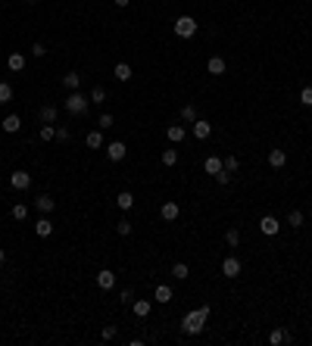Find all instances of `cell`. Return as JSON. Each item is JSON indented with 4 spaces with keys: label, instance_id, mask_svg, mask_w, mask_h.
Here are the masks:
<instances>
[{
    "label": "cell",
    "instance_id": "1",
    "mask_svg": "<svg viewBox=\"0 0 312 346\" xmlns=\"http://www.w3.org/2000/svg\"><path fill=\"white\" fill-rule=\"evenodd\" d=\"M206 318H209V306L191 309V312L184 315V321H181V331H184V334H191V337H197V334L206 328Z\"/></svg>",
    "mask_w": 312,
    "mask_h": 346
},
{
    "label": "cell",
    "instance_id": "2",
    "mask_svg": "<svg viewBox=\"0 0 312 346\" xmlns=\"http://www.w3.org/2000/svg\"><path fill=\"white\" fill-rule=\"evenodd\" d=\"M66 112H72V115H88V109H91V97L88 94H82V90H72V94L66 97Z\"/></svg>",
    "mask_w": 312,
    "mask_h": 346
},
{
    "label": "cell",
    "instance_id": "3",
    "mask_svg": "<svg viewBox=\"0 0 312 346\" xmlns=\"http://www.w3.org/2000/svg\"><path fill=\"white\" fill-rule=\"evenodd\" d=\"M172 28H175V34H178V38H194L200 25H197V19H194V16H178Z\"/></svg>",
    "mask_w": 312,
    "mask_h": 346
},
{
    "label": "cell",
    "instance_id": "4",
    "mask_svg": "<svg viewBox=\"0 0 312 346\" xmlns=\"http://www.w3.org/2000/svg\"><path fill=\"white\" fill-rule=\"evenodd\" d=\"M240 271H244V262H240L237 256H225V259H222V274H225V278L234 281Z\"/></svg>",
    "mask_w": 312,
    "mask_h": 346
},
{
    "label": "cell",
    "instance_id": "5",
    "mask_svg": "<svg viewBox=\"0 0 312 346\" xmlns=\"http://www.w3.org/2000/svg\"><path fill=\"white\" fill-rule=\"evenodd\" d=\"M259 231H262L265 237H275V234L281 231V222H278L275 215H262V218H259Z\"/></svg>",
    "mask_w": 312,
    "mask_h": 346
},
{
    "label": "cell",
    "instance_id": "6",
    "mask_svg": "<svg viewBox=\"0 0 312 346\" xmlns=\"http://www.w3.org/2000/svg\"><path fill=\"white\" fill-rule=\"evenodd\" d=\"M34 209H38L41 215H50L56 209V200L50 197V193H38V197H34Z\"/></svg>",
    "mask_w": 312,
    "mask_h": 346
},
{
    "label": "cell",
    "instance_id": "7",
    "mask_svg": "<svg viewBox=\"0 0 312 346\" xmlns=\"http://www.w3.org/2000/svg\"><path fill=\"white\" fill-rule=\"evenodd\" d=\"M9 184H13L16 190H28L31 187V175H28L25 169H16L13 175H9Z\"/></svg>",
    "mask_w": 312,
    "mask_h": 346
},
{
    "label": "cell",
    "instance_id": "8",
    "mask_svg": "<svg viewBox=\"0 0 312 346\" xmlns=\"http://www.w3.org/2000/svg\"><path fill=\"white\" fill-rule=\"evenodd\" d=\"M125 153H128V147H125L122 141H109L106 144V159H112V163H122Z\"/></svg>",
    "mask_w": 312,
    "mask_h": 346
},
{
    "label": "cell",
    "instance_id": "9",
    "mask_svg": "<svg viewBox=\"0 0 312 346\" xmlns=\"http://www.w3.org/2000/svg\"><path fill=\"white\" fill-rule=\"evenodd\" d=\"M97 287H100V290H112V287H115V271L100 268L97 271Z\"/></svg>",
    "mask_w": 312,
    "mask_h": 346
},
{
    "label": "cell",
    "instance_id": "10",
    "mask_svg": "<svg viewBox=\"0 0 312 346\" xmlns=\"http://www.w3.org/2000/svg\"><path fill=\"white\" fill-rule=\"evenodd\" d=\"M34 234H38V237H50V234H53V222H50V215H41L38 222H34Z\"/></svg>",
    "mask_w": 312,
    "mask_h": 346
},
{
    "label": "cell",
    "instance_id": "11",
    "mask_svg": "<svg viewBox=\"0 0 312 346\" xmlns=\"http://www.w3.org/2000/svg\"><path fill=\"white\" fill-rule=\"evenodd\" d=\"M225 69H228V63L222 56H209V60H206V72L209 75H225Z\"/></svg>",
    "mask_w": 312,
    "mask_h": 346
},
{
    "label": "cell",
    "instance_id": "12",
    "mask_svg": "<svg viewBox=\"0 0 312 346\" xmlns=\"http://www.w3.org/2000/svg\"><path fill=\"white\" fill-rule=\"evenodd\" d=\"M269 166H272V169H284V166H287V153H284L281 147L269 150Z\"/></svg>",
    "mask_w": 312,
    "mask_h": 346
},
{
    "label": "cell",
    "instance_id": "13",
    "mask_svg": "<svg viewBox=\"0 0 312 346\" xmlns=\"http://www.w3.org/2000/svg\"><path fill=\"white\" fill-rule=\"evenodd\" d=\"M159 215H163L166 222H175V218L181 215V206H178L175 200H169V203H163V209H159Z\"/></svg>",
    "mask_w": 312,
    "mask_h": 346
},
{
    "label": "cell",
    "instance_id": "14",
    "mask_svg": "<svg viewBox=\"0 0 312 346\" xmlns=\"http://www.w3.org/2000/svg\"><path fill=\"white\" fill-rule=\"evenodd\" d=\"M38 119L44 125H56V106H53V103H44V106L38 109Z\"/></svg>",
    "mask_w": 312,
    "mask_h": 346
},
{
    "label": "cell",
    "instance_id": "15",
    "mask_svg": "<svg viewBox=\"0 0 312 346\" xmlns=\"http://www.w3.org/2000/svg\"><path fill=\"white\" fill-rule=\"evenodd\" d=\"M6 69H9V72H22V69H25V53H9L6 56Z\"/></svg>",
    "mask_w": 312,
    "mask_h": 346
},
{
    "label": "cell",
    "instance_id": "16",
    "mask_svg": "<svg viewBox=\"0 0 312 346\" xmlns=\"http://www.w3.org/2000/svg\"><path fill=\"white\" fill-rule=\"evenodd\" d=\"M0 128H3V134H16V131L22 128V119H19V115L13 112V115H6V119L0 122Z\"/></svg>",
    "mask_w": 312,
    "mask_h": 346
},
{
    "label": "cell",
    "instance_id": "17",
    "mask_svg": "<svg viewBox=\"0 0 312 346\" xmlns=\"http://www.w3.org/2000/svg\"><path fill=\"white\" fill-rule=\"evenodd\" d=\"M209 134H212V125L206 122V119H197V122H194V137H197V141H206Z\"/></svg>",
    "mask_w": 312,
    "mask_h": 346
},
{
    "label": "cell",
    "instance_id": "18",
    "mask_svg": "<svg viewBox=\"0 0 312 346\" xmlns=\"http://www.w3.org/2000/svg\"><path fill=\"white\" fill-rule=\"evenodd\" d=\"M150 309H153V303H150V299H134V303H131V312H134L137 318H147Z\"/></svg>",
    "mask_w": 312,
    "mask_h": 346
},
{
    "label": "cell",
    "instance_id": "19",
    "mask_svg": "<svg viewBox=\"0 0 312 346\" xmlns=\"http://www.w3.org/2000/svg\"><path fill=\"white\" fill-rule=\"evenodd\" d=\"M82 78H85V75L72 69V72H66V75H63V85H66L69 90H78V87H82Z\"/></svg>",
    "mask_w": 312,
    "mask_h": 346
},
{
    "label": "cell",
    "instance_id": "20",
    "mask_svg": "<svg viewBox=\"0 0 312 346\" xmlns=\"http://www.w3.org/2000/svg\"><path fill=\"white\" fill-rule=\"evenodd\" d=\"M184 134H188V128H184V125H169V128H166V137H169L172 144H181Z\"/></svg>",
    "mask_w": 312,
    "mask_h": 346
},
{
    "label": "cell",
    "instance_id": "21",
    "mask_svg": "<svg viewBox=\"0 0 312 346\" xmlns=\"http://www.w3.org/2000/svg\"><path fill=\"white\" fill-rule=\"evenodd\" d=\"M112 75H115V82H131V66L128 63H115V69H112Z\"/></svg>",
    "mask_w": 312,
    "mask_h": 346
},
{
    "label": "cell",
    "instance_id": "22",
    "mask_svg": "<svg viewBox=\"0 0 312 346\" xmlns=\"http://www.w3.org/2000/svg\"><path fill=\"white\" fill-rule=\"evenodd\" d=\"M172 296H175V293H172L169 284H156V293H153L156 303H172Z\"/></svg>",
    "mask_w": 312,
    "mask_h": 346
},
{
    "label": "cell",
    "instance_id": "23",
    "mask_svg": "<svg viewBox=\"0 0 312 346\" xmlns=\"http://www.w3.org/2000/svg\"><path fill=\"white\" fill-rule=\"evenodd\" d=\"M287 225H291L294 231H300V228L306 225V215L300 212V209H291V212H287Z\"/></svg>",
    "mask_w": 312,
    "mask_h": 346
},
{
    "label": "cell",
    "instance_id": "24",
    "mask_svg": "<svg viewBox=\"0 0 312 346\" xmlns=\"http://www.w3.org/2000/svg\"><path fill=\"white\" fill-rule=\"evenodd\" d=\"M115 206H119V209H122V212H128V209H131V206H134V197H131V190H122V193H119V197H115Z\"/></svg>",
    "mask_w": 312,
    "mask_h": 346
},
{
    "label": "cell",
    "instance_id": "25",
    "mask_svg": "<svg viewBox=\"0 0 312 346\" xmlns=\"http://www.w3.org/2000/svg\"><path fill=\"white\" fill-rule=\"evenodd\" d=\"M287 340H291V334H287L284 328H275V331L269 334V343H272V346H281V343H287Z\"/></svg>",
    "mask_w": 312,
    "mask_h": 346
},
{
    "label": "cell",
    "instance_id": "26",
    "mask_svg": "<svg viewBox=\"0 0 312 346\" xmlns=\"http://www.w3.org/2000/svg\"><path fill=\"white\" fill-rule=\"evenodd\" d=\"M172 278H175V281H188L191 278V268L184 262H175V265H172Z\"/></svg>",
    "mask_w": 312,
    "mask_h": 346
},
{
    "label": "cell",
    "instance_id": "27",
    "mask_svg": "<svg viewBox=\"0 0 312 346\" xmlns=\"http://www.w3.org/2000/svg\"><path fill=\"white\" fill-rule=\"evenodd\" d=\"M203 169L209 172V175H218V172H222L225 166H222V159L218 156H206V163H203Z\"/></svg>",
    "mask_w": 312,
    "mask_h": 346
},
{
    "label": "cell",
    "instance_id": "28",
    "mask_svg": "<svg viewBox=\"0 0 312 346\" xmlns=\"http://www.w3.org/2000/svg\"><path fill=\"white\" fill-rule=\"evenodd\" d=\"M181 122H197V106H194V103H184L181 106Z\"/></svg>",
    "mask_w": 312,
    "mask_h": 346
},
{
    "label": "cell",
    "instance_id": "29",
    "mask_svg": "<svg viewBox=\"0 0 312 346\" xmlns=\"http://www.w3.org/2000/svg\"><path fill=\"white\" fill-rule=\"evenodd\" d=\"M225 244H228L231 250L240 247V231H237V228H228V231H225Z\"/></svg>",
    "mask_w": 312,
    "mask_h": 346
},
{
    "label": "cell",
    "instance_id": "30",
    "mask_svg": "<svg viewBox=\"0 0 312 346\" xmlns=\"http://www.w3.org/2000/svg\"><path fill=\"white\" fill-rule=\"evenodd\" d=\"M91 103H94V106H100V103H106V90H103L100 85H94V87H91Z\"/></svg>",
    "mask_w": 312,
    "mask_h": 346
},
{
    "label": "cell",
    "instance_id": "31",
    "mask_svg": "<svg viewBox=\"0 0 312 346\" xmlns=\"http://www.w3.org/2000/svg\"><path fill=\"white\" fill-rule=\"evenodd\" d=\"M85 144H88L91 150H100V147H103V134H100V128H97V131H91V134L85 137Z\"/></svg>",
    "mask_w": 312,
    "mask_h": 346
},
{
    "label": "cell",
    "instance_id": "32",
    "mask_svg": "<svg viewBox=\"0 0 312 346\" xmlns=\"http://www.w3.org/2000/svg\"><path fill=\"white\" fill-rule=\"evenodd\" d=\"M112 125H115L112 112H100V119H97V128H100V131H106V128H112Z\"/></svg>",
    "mask_w": 312,
    "mask_h": 346
},
{
    "label": "cell",
    "instance_id": "33",
    "mask_svg": "<svg viewBox=\"0 0 312 346\" xmlns=\"http://www.w3.org/2000/svg\"><path fill=\"white\" fill-rule=\"evenodd\" d=\"M222 166H225V169H228V172H231V175H234V172H237V169H240V159H237V156H234V153H228V156H225V159H222Z\"/></svg>",
    "mask_w": 312,
    "mask_h": 346
},
{
    "label": "cell",
    "instance_id": "34",
    "mask_svg": "<svg viewBox=\"0 0 312 346\" xmlns=\"http://www.w3.org/2000/svg\"><path fill=\"white\" fill-rule=\"evenodd\" d=\"M300 103H303L306 109H312V85H303V90H300Z\"/></svg>",
    "mask_w": 312,
    "mask_h": 346
},
{
    "label": "cell",
    "instance_id": "35",
    "mask_svg": "<svg viewBox=\"0 0 312 346\" xmlns=\"http://www.w3.org/2000/svg\"><path fill=\"white\" fill-rule=\"evenodd\" d=\"M13 218H16V222H25V218H28V206L25 203H16L13 206Z\"/></svg>",
    "mask_w": 312,
    "mask_h": 346
},
{
    "label": "cell",
    "instance_id": "36",
    "mask_svg": "<svg viewBox=\"0 0 312 346\" xmlns=\"http://www.w3.org/2000/svg\"><path fill=\"white\" fill-rule=\"evenodd\" d=\"M38 137H41V141H56V125H44Z\"/></svg>",
    "mask_w": 312,
    "mask_h": 346
},
{
    "label": "cell",
    "instance_id": "37",
    "mask_svg": "<svg viewBox=\"0 0 312 346\" xmlns=\"http://www.w3.org/2000/svg\"><path fill=\"white\" fill-rule=\"evenodd\" d=\"M115 231H119L122 237H128L131 234V222H128V218H119V222H115Z\"/></svg>",
    "mask_w": 312,
    "mask_h": 346
},
{
    "label": "cell",
    "instance_id": "38",
    "mask_svg": "<svg viewBox=\"0 0 312 346\" xmlns=\"http://www.w3.org/2000/svg\"><path fill=\"white\" fill-rule=\"evenodd\" d=\"M178 163V150H163V166H175Z\"/></svg>",
    "mask_w": 312,
    "mask_h": 346
},
{
    "label": "cell",
    "instance_id": "39",
    "mask_svg": "<svg viewBox=\"0 0 312 346\" xmlns=\"http://www.w3.org/2000/svg\"><path fill=\"white\" fill-rule=\"evenodd\" d=\"M9 100H13V87L6 82H0V103H9Z\"/></svg>",
    "mask_w": 312,
    "mask_h": 346
},
{
    "label": "cell",
    "instance_id": "40",
    "mask_svg": "<svg viewBox=\"0 0 312 346\" xmlns=\"http://www.w3.org/2000/svg\"><path fill=\"white\" fill-rule=\"evenodd\" d=\"M218 184H222V187H228V184H231V178H234V175H231V172L228 169H222V172H218V175H212Z\"/></svg>",
    "mask_w": 312,
    "mask_h": 346
},
{
    "label": "cell",
    "instance_id": "41",
    "mask_svg": "<svg viewBox=\"0 0 312 346\" xmlns=\"http://www.w3.org/2000/svg\"><path fill=\"white\" fill-rule=\"evenodd\" d=\"M31 56H34V60H41V56H47V47H44L41 41H34V44H31Z\"/></svg>",
    "mask_w": 312,
    "mask_h": 346
},
{
    "label": "cell",
    "instance_id": "42",
    "mask_svg": "<svg viewBox=\"0 0 312 346\" xmlns=\"http://www.w3.org/2000/svg\"><path fill=\"white\" fill-rule=\"evenodd\" d=\"M115 334H119V328H115V325H106V328L100 331V337H103V340H115Z\"/></svg>",
    "mask_w": 312,
    "mask_h": 346
},
{
    "label": "cell",
    "instance_id": "43",
    "mask_svg": "<svg viewBox=\"0 0 312 346\" xmlns=\"http://www.w3.org/2000/svg\"><path fill=\"white\" fill-rule=\"evenodd\" d=\"M69 137H72V131H69L66 125H60V128H56V141H60V144H66Z\"/></svg>",
    "mask_w": 312,
    "mask_h": 346
},
{
    "label": "cell",
    "instance_id": "44",
    "mask_svg": "<svg viewBox=\"0 0 312 346\" xmlns=\"http://www.w3.org/2000/svg\"><path fill=\"white\" fill-rule=\"evenodd\" d=\"M119 299H122V303H125V306H131V303H134V293L128 290V287H125V290L119 293Z\"/></svg>",
    "mask_w": 312,
    "mask_h": 346
},
{
    "label": "cell",
    "instance_id": "45",
    "mask_svg": "<svg viewBox=\"0 0 312 346\" xmlns=\"http://www.w3.org/2000/svg\"><path fill=\"white\" fill-rule=\"evenodd\" d=\"M112 3H115V6H128L131 0H112Z\"/></svg>",
    "mask_w": 312,
    "mask_h": 346
},
{
    "label": "cell",
    "instance_id": "46",
    "mask_svg": "<svg viewBox=\"0 0 312 346\" xmlns=\"http://www.w3.org/2000/svg\"><path fill=\"white\" fill-rule=\"evenodd\" d=\"M3 262H6V250H3V247H0V265H3Z\"/></svg>",
    "mask_w": 312,
    "mask_h": 346
},
{
    "label": "cell",
    "instance_id": "47",
    "mask_svg": "<svg viewBox=\"0 0 312 346\" xmlns=\"http://www.w3.org/2000/svg\"><path fill=\"white\" fill-rule=\"evenodd\" d=\"M25 3H31V6H34V3H38V0H25Z\"/></svg>",
    "mask_w": 312,
    "mask_h": 346
}]
</instances>
